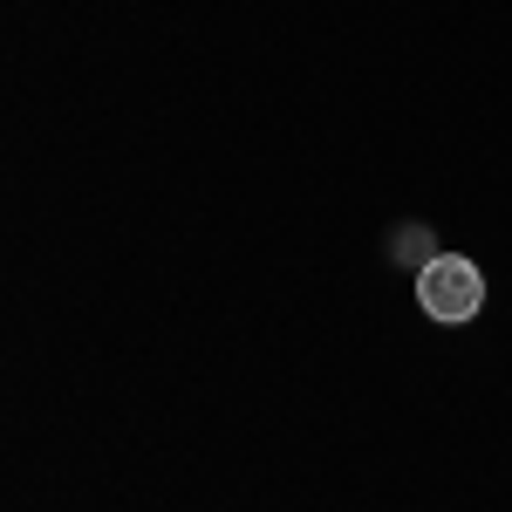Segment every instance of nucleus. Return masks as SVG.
Masks as SVG:
<instances>
[{
	"instance_id": "nucleus-1",
	"label": "nucleus",
	"mask_w": 512,
	"mask_h": 512,
	"mask_svg": "<svg viewBox=\"0 0 512 512\" xmlns=\"http://www.w3.org/2000/svg\"><path fill=\"white\" fill-rule=\"evenodd\" d=\"M417 308L444 328H458V321H472L485 308V274H478V260L465 253H431L424 260V274H417Z\"/></svg>"
}]
</instances>
